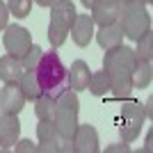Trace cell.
I'll return each mask as SVG.
<instances>
[{"label":"cell","mask_w":153,"mask_h":153,"mask_svg":"<svg viewBox=\"0 0 153 153\" xmlns=\"http://www.w3.org/2000/svg\"><path fill=\"white\" fill-rule=\"evenodd\" d=\"M142 5H151V0H140Z\"/></svg>","instance_id":"31"},{"label":"cell","mask_w":153,"mask_h":153,"mask_svg":"<svg viewBox=\"0 0 153 153\" xmlns=\"http://www.w3.org/2000/svg\"><path fill=\"white\" fill-rule=\"evenodd\" d=\"M34 76L39 80L41 91L53 96V98L66 89V66L59 59V53H55V51L41 55L37 69H34Z\"/></svg>","instance_id":"2"},{"label":"cell","mask_w":153,"mask_h":153,"mask_svg":"<svg viewBox=\"0 0 153 153\" xmlns=\"http://www.w3.org/2000/svg\"><path fill=\"white\" fill-rule=\"evenodd\" d=\"M23 64L19 57H12L7 53L5 57H0V80L2 82H19V78L23 76Z\"/></svg>","instance_id":"16"},{"label":"cell","mask_w":153,"mask_h":153,"mask_svg":"<svg viewBox=\"0 0 153 153\" xmlns=\"http://www.w3.org/2000/svg\"><path fill=\"white\" fill-rule=\"evenodd\" d=\"M144 119H146V112H144V105L137 101H126L119 110V117H117V123H119V133H121V140L126 144L135 142L142 133V126H144Z\"/></svg>","instance_id":"5"},{"label":"cell","mask_w":153,"mask_h":153,"mask_svg":"<svg viewBox=\"0 0 153 153\" xmlns=\"http://www.w3.org/2000/svg\"><path fill=\"white\" fill-rule=\"evenodd\" d=\"M87 89H89L94 96H108L110 94V78H108V73H105V71H96V73H91Z\"/></svg>","instance_id":"19"},{"label":"cell","mask_w":153,"mask_h":153,"mask_svg":"<svg viewBox=\"0 0 153 153\" xmlns=\"http://www.w3.org/2000/svg\"><path fill=\"white\" fill-rule=\"evenodd\" d=\"M108 151H128V144H119V146H108Z\"/></svg>","instance_id":"27"},{"label":"cell","mask_w":153,"mask_h":153,"mask_svg":"<svg viewBox=\"0 0 153 153\" xmlns=\"http://www.w3.org/2000/svg\"><path fill=\"white\" fill-rule=\"evenodd\" d=\"M135 57L151 62V57H153V32H151V30H146L140 39H137V51H135Z\"/></svg>","instance_id":"21"},{"label":"cell","mask_w":153,"mask_h":153,"mask_svg":"<svg viewBox=\"0 0 153 153\" xmlns=\"http://www.w3.org/2000/svg\"><path fill=\"white\" fill-rule=\"evenodd\" d=\"M14 149H16V153H37V144L32 140H21L14 144Z\"/></svg>","instance_id":"24"},{"label":"cell","mask_w":153,"mask_h":153,"mask_svg":"<svg viewBox=\"0 0 153 153\" xmlns=\"http://www.w3.org/2000/svg\"><path fill=\"white\" fill-rule=\"evenodd\" d=\"M19 135H21L19 114H2L0 117V146H2V151L14 149V144L19 142Z\"/></svg>","instance_id":"12"},{"label":"cell","mask_w":153,"mask_h":153,"mask_svg":"<svg viewBox=\"0 0 153 153\" xmlns=\"http://www.w3.org/2000/svg\"><path fill=\"white\" fill-rule=\"evenodd\" d=\"M119 23H121L123 37L137 39L144 34L146 30H151V14H149L146 5H142L140 0H123L119 2Z\"/></svg>","instance_id":"3"},{"label":"cell","mask_w":153,"mask_h":153,"mask_svg":"<svg viewBox=\"0 0 153 153\" xmlns=\"http://www.w3.org/2000/svg\"><path fill=\"white\" fill-rule=\"evenodd\" d=\"M78 12L76 5L71 0H55L51 5V23H48V41H51L53 48H59V46L66 41L69 37V30L76 21Z\"/></svg>","instance_id":"4"},{"label":"cell","mask_w":153,"mask_h":153,"mask_svg":"<svg viewBox=\"0 0 153 153\" xmlns=\"http://www.w3.org/2000/svg\"><path fill=\"white\" fill-rule=\"evenodd\" d=\"M98 133L89 123H78L73 133V153H98Z\"/></svg>","instance_id":"10"},{"label":"cell","mask_w":153,"mask_h":153,"mask_svg":"<svg viewBox=\"0 0 153 153\" xmlns=\"http://www.w3.org/2000/svg\"><path fill=\"white\" fill-rule=\"evenodd\" d=\"M89 9H91V21L98 27L119 19V0H94V5Z\"/></svg>","instance_id":"11"},{"label":"cell","mask_w":153,"mask_h":153,"mask_svg":"<svg viewBox=\"0 0 153 153\" xmlns=\"http://www.w3.org/2000/svg\"><path fill=\"white\" fill-rule=\"evenodd\" d=\"M80 2H82V5H85V7H87V9H89V7H91V5H94V0H80Z\"/></svg>","instance_id":"30"},{"label":"cell","mask_w":153,"mask_h":153,"mask_svg":"<svg viewBox=\"0 0 153 153\" xmlns=\"http://www.w3.org/2000/svg\"><path fill=\"white\" fill-rule=\"evenodd\" d=\"M151 105H153V101L149 98V101H146V105H144V112H146V119H151V117H153V110H151Z\"/></svg>","instance_id":"26"},{"label":"cell","mask_w":153,"mask_h":153,"mask_svg":"<svg viewBox=\"0 0 153 153\" xmlns=\"http://www.w3.org/2000/svg\"><path fill=\"white\" fill-rule=\"evenodd\" d=\"M53 123L57 128V135L62 140H73V133L78 128V110L66 108V105H55Z\"/></svg>","instance_id":"7"},{"label":"cell","mask_w":153,"mask_h":153,"mask_svg":"<svg viewBox=\"0 0 153 153\" xmlns=\"http://www.w3.org/2000/svg\"><path fill=\"white\" fill-rule=\"evenodd\" d=\"M34 114H37V119H53V114H55V98L48 94H41L34 101Z\"/></svg>","instance_id":"20"},{"label":"cell","mask_w":153,"mask_h":153,"mask_svg":"<svg viewBox=\"0 0 153 153\" xmlns=\"http://www.w3.org/2000/svg\"><path fill=\"white\" fill-rule=\"evenodd\" d=\"M69 32L76 46H80V48L89 46V41L94 39V21H91V16L89 14H78Z\"/></svg>","instance_id":"13"},{"label":"cell","mask_w":153,"mask_h":153,"mask_svg":"<svg viewBox=\"0 0 153 153\" xmlns=\"http://www.w3.org/2000/svg\"><path fill=\"white\" fill-rule=\"evenodd\" d=\"M151 140H153V137H151V133H149L146 135V151H151Z\"/></svg>","instance_id":"29"},{"label":"cell","mask_w":153,"mask_h":153,"mask_svg":"<svg viewBox=\"0 0 153 153\" xmlns=\"http://www.w3.org/2000/svg\"><path fill=\"white\" fill-rule=\"evenodd\" d=\"M5 48H7V53L12 55V57H23L27 53V48L32 46V34H30V30H25L23 25H7L5 27Z\"/></svg>","instance_id":"6"},{"label":"cell","mask_w":153,"mask_h":153,"mask_svg":"<svg viewBox=\"0 0 153 153\" xmlns=\"http://www.w3.org/2000/svg\"><path fill=\"white\" fill-rule=\"evenodd\" d=\"M135 51L126 48V46H117V48H110L103 57V71L108 73L110 78V98L114 101H123L130 96L133 91V69H135Z\"/></svg>","instance_id":"1"},{"label":"cell","mask_w":153,"mask_h":153,"mask_svg":"<svg viewBox=\"0 0 153 153\" xmlns=\"http://www.w3.org/2000/svg\"><path fill=\"white\" fill-rule=\"evenodd\" d=\"M34 2H37L39 7H51L53 2H55V0H34Z\"/></svg>","instance_id":"28"},{"label":"cell","mask_w":153,"mask_h":153,"mask_svg":"<svg viewBox=\"0 0 153 153\" xmlns=\"http://www.w3.org/2000/svg\"><path fill=\"white\" fill-rule=\"evenodd\" d=\"M19 87L23 91V96H25V101H32V103L44 94L41 87H39V80L34 76V71H23V76L19 78Z\"/></svg>","instance_id":"18"},{"label":"cell","mask_w":153,"mask_h":153,"mask_svg":"<svg viewBox=\"0 0 153 153\" xmlns=\"http://www.w3.org/2000/svg\"><path fill=\"white\" fill-rule=\"evenodd\" d=\"M89 78H91V71L87 66V62L76 59L71 64V69H66V87L73 91H82V89H87Z\"/></svg>","instance_id":"15"},{"label":"cell","mask_w":153,"mask_h":153,"mask_svg":"<svg viewBox=\"0 0 153 153\" xmlns=\"http://www.w3.org/2000/svg\"><path fill=\"white\" fill-rule=\"evenodd\" d=\"M133 89H146L153 80V66L151 62L146 59H137L135 62V69H133Z\"/></svg>","instance_id":"17"},{"label":"cell","mask_w":153,"mask_h":153,"mask_svg":"<svg viewBox=\"0 0 153 153\" xmlns=\"http://www.w3.org/2000/svg\"><path fill=\"white\" fill-rule=\"evenodd\" d=\"M96 41L103 51H110V48H117V46L123 44V30H121V23L119 21H112L108 25L98 27V32H94Z\"/></svg>","instance_id":"14"},{"label":"cell","mask_w":153,"mask_h":153,"mask_svg":"<svg viewBox=\"0 0 153 153\" xmlns=\"http://www.w3.org/2000/svg\"><path fill=\"white\" fill-rule=\"evenodd\" d=\"M7 21H9V9H7V5L0 0V30L7 27Z\"/></svg>","instance_id":"25"},{"label":"cell","mask_w":153,"mask_h":153,"mask_svg":"<svg viewBox=\"0 0 153 153\" xmlns=\"http://www.w3.org/2000/svg\"><path fill=\"white\" fill-rule=\"evenodd\" d=\"M37 153H57L59 149V135L53 119H39L37 123Z\"/></svg>","instance_id":"8"},{"label":"cell","mask_w":153,"mask_h":153,"mask_svg":"<svg viewBox=\"0 0 153 153\" xmlns=\"http://www.w3.org/2000/svg\"><path fill=\"white\" fill-rule=\"evenodd\" d=\"M41 55H44L41 46L32 44L30 48H27V53L23 55V57H21V64H23V69H25V71H34V69H37V64H39V59H41Z\"/></svg>","instance_id":"22"},{"label":"cell","mask_w":153,"mask_h":153,"mask_svg":"<svg viewBox=\"0 0 153 153\" xmlns=\"http://www.w3.org/2000/svg\"><path fill=\"white\" fill-rule=\"evenodd\" d=\"M7 9L16 19H25V16H30L32 0H7Z\"/></svg>","instance_id":"23"},{"label":"cell","mask_w":153,"mask_h":153,"mask_svg":"<svg viewBox=\"0 0 153 153\" xmlns=\"http://www.w3.org/2000/svg\"><path fill=\"white\" fill-rule=\"evenodd\" d=\"M25 105V96L21 91L19 82H5L0 89V112L2 114H19Z\"/></svg>","instance_id":"9"}]
</instances>
